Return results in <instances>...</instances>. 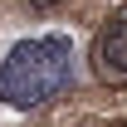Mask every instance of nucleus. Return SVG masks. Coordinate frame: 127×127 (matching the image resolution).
<instances>
[{"label": "nucleus", "instance_id": "nucleus-1", "mask_svg": "<svg viewBox=\"0 0 127 127\" xmlns=\"http://www.w3.org/2000/svg\"><path fill=\"white\" fill-rule=\"evenodd\" d=\"M73 83V44L68 34H34L20 39L0 59V103L10 108H39Z\"/></svg>", "mask_w": 127, "mask_h": 127}, {"label": "nucleus", "instance_id": "nucleus-2", "mask_svg": "<svg viewBox=\"0 0 127 127\" xmlns=\"http://www.w3.org/2000/svg\"><path fill=\"white\" fill-rule=\"evenodd\" d=\"M93 59H98V73H103V78H127V15L112 20L108 30L98 34Z\"/></svg>", "mask_w": 127, "mask_h": 127}, {"label": "nucleus", "instance_id": "nucleus-3", "mask_svg": "<svg viewBox=\"0 0 127 127\" xmlns=\"http://www.w3.org/2000/svg\"><path fill=\"white\" fill-rule=\"evenodd\" d=\"M30 5H34V10H49V5H59V0H30Z\"/></svg>", "mask_w": 127, "mask_h": 127}]
</instances>
